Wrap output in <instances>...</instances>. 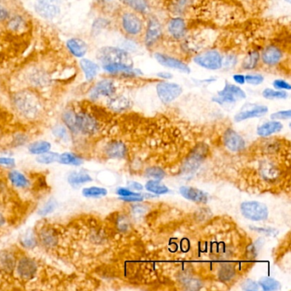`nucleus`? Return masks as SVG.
<instances>
[{
    "label": "nucleus",
    "instance_id": "43",
    "mask_svg": "<svg viewBox=\"0 0 291 291\" xmlns=\"http://www.w3.org/2000/svg\"><path fill=\"white\" fill-rule=\"evenodd\" d=\"M59 154L53 152H46L39 155L37 157L38 163H42V164H51V163L57 161L58 160Z\"/></svg>",
    "mask_w": 291,
    "mask_h": 291
},
{
    "label": "nucleus",
    "instance_id": "59",
    "mask_svg": "<svg viewBox=\"0 0 291 291\" xmlns=\"http://www.w3.org/2000/svg\"><path fill=\"white\" fill-rule=\"evenodd\" d=\"M130 186L134 190H141L143 189V185L138 183V182H132L131 184H130Z\"/></svg>",
    "mask_w": 291,
    "mask_h": 291
},
{
    "label": "nucleus",
    "instance_id": "46",
    "mask_svg": "<svg viewBox=\"0 0 291 291\" xmlns=\"http://www.w3.org/2000/svg\"><path fill=\"white\" fill-rule=\"evenodd\" d=\"M273 88L280 91H290V84L284 79H276L273 81Z\"/></svg>",
    "mask_w": 291,
    "mask_h": 291
},
{
    "label": "nucleus",
    "instance_id": "39",
    "mask_svg": "<svg viewBox=\"0 0 291 291\" xmlns=\"http://www.w3.org/2000/svg\"><path fill=\"white\" fill-rule=\"evenodd\" d=\"M145 188L150 192L155 193V194H158V195H161V194H166V193L169 192L168 187L165 186L164 184H160L159 181H155V180L148 181L147 184L145 185Z\"/></svg>",
    "mask_w": 291,
    "mask_h": 291
},
{
    "label": "nucleus",
    "instance_id": "50",
    "mask_svg": "<svg viewBox=\"0 0 291 291\" xmlns=\"http://www.w3.org/2000/svg\"><path fill=\"white\" fill-rule=\"evenodd\" d=\"M242 288L244 290L247 291H256L259 288V286L254 281L250 280V279H247V280L243 282L242 284Z\"/></svg>",
    "mask_w": 291,
    "mask_h": 291
},
{
    "label": "nucleus",
    "instance_id": "54",
    "mask_svg": "<svg viewBox=\"0 0 291 291\" xmlns=\"http://www.w3.org/2000/svg\"><path fill=\"white\" fill-rule=\"evenodd\" d=\"M155 76L161 80H170L174 78V75L169 71H160L156 73Z\"/></svg>",
    "mask_w": 291,
    "mask_h": 291
},
{
    "label": "nucleus",
    "instance_id": "49",
    "mask_svg": "<svg viewBox=\"0 0 291 291\" xmlns=\"http://www.w3.org/2000/svg\"><path fill=\"white\" fill-rule=\"evenodd\" d=\"M290 117L291 111L289 110H281L278 112L273 113V115H271V119L273 120H286Z\"/></svg>",
    "mask_w": 291,
    "mask_h": 291
},
{
    "label": "nucleus",
    "instance_id": "32",
    "mask_svg": "<svg viewBox=\"0 0 291 291\" xmlns=\"http://www.w3.org/2000/svg\"><path fill=\"white\" fill-rule=\"evenodd\" d=\"M194 0H174L171 4V11L175 16H180L192 5Z\"/></svg>",
    "mask_w": 291,
    "mask_h": 291
},
{
    "label": "nucleus",
    "instance_id": "61",
    "mask_svg": "<svg viewBox=\"0 0 291 291\" xmlns=\"http://www.w3.org/2000/svg\"><path fill=\"white\" fill-rule=\"evenodd\" d=\"M99 2H101V3H109V2H111L112 0H98Z\"/></svg>",
    "mask_w": 291,
    "mask_h": 291
},
{
    "label": "nucleus",
    "instance_id": "9",
    "mask_svg": "<svg viewBox=\"0 0 291 291\" xmlns=\"http://www.w3.org/2000/svg\"><path fill=\"white\" fill-rule=\"evenodd\" d=\"M36 13L46 20H53L61 14V0H36L35 4Z\"/></svg>",
    "mask_w": 291,
    "mask_h": 291
},
{
    "label": "nucleus",
    "instance_id": "41",
    "mask_svg": "<svg viewBox=\"0 0 291 291\" xmlns=\"http://www.w3.org/2000/svg\"><path fill=\"white\" fill-rule=\"evenodd\" d=\"M238 57L235 54H228L227 56H223V62L222 68L224 70H232L238 64Z\"/></svg>",
    "mask_w": 291,
    "mask_h": 291
},
{
    "label": "nucleus",
    "instance_id": "19",
    "mask_svg": "<svg viewBox=\"0 0 291 291\" xmlns=\"http://www.w3.org/2000/svg\"><path fill=\"white\" fill-rule=\"evenodd\" d=\"M6 27L9 31L13 34H22L25 32L28 27V22L24 16L16 14L11 15L8 20L6 21Z\"/></svg>",
    "mask_w": 291,
    "mask_h": 291
},
{
    "label": "nucleus",
    "instance_id": "21",
    "mask_svg": "<svg viewBox=\"0 0 291 291\" xmlns=\"http://www.w3.org/2000/svg\"><path fill=\"white\" fill-rule=\"evenodd\" d=\"M80 69L84 73L85 78L87 81H92L99 75L100 71V66L99 63L91 61L90 59L81 58L80 61Z\"/></svg>",
    "mask_w": 291,
    "mask_h": 291
},
{
    "label": "nucleus",
    "instance_id": "16",
    "mask_svg": "<svg viewBox=\"0 0 291 291\" xmlns=\"http://www.w3.org/2000/svg\"><path fill=\"white\" fill-rule=\"evenodd\" d=\"M17 273L21 278L29 280L35 278L38 271L36 262L28 257H23L17 263Z\"/></svg>",
    "mask_w": 291,
    "mask_h": 291
},
{
    "label": "nucleus",
    "instance_id": "40",
    "mask_svg": "<svg viewBox=\"0 0 291 291\" xmlns=\"http://www.w3.org/2000/svg\"><path fill=\"white\" fill-rule=\"evenodd\" d=\"M260 285L266 291L277 290L280 287L278 281L271 278H263L259 281Z\"/></svg>",
    "mask_w": 291,
    "mask_h": 291
},
{
    "label": "nucleus",
    "instance_id": "4",
    "mask_svg": "<svg viewBox=\"0 0 291 291\" xmlns=\"http://www.w3.org/2000/svg\"><path fill=\"white\" fill-rule=\"evenodd\" d=\"M142 36L146 48H153L160 42L163 39V27L157 16H150L148 17Z\"/></svg>",
    "mask_w": 291,
    "mask_h": 291
},
{
    "label": "nucleus",
    "instance_id": "28",
    "mask_svg": "<svg viewBox=\"0 0 291 291\" xmlns=\"http://www.w3.org/2000/svg\"><path fill=\"white\" fill-rule=\"evenodd\" d=\"M40 242L43 243L44 246L47 248H52L56 246L58 241V238L56 234V232H54L52 229L50 228H44L40 231Z\"/></svg>",
    "mask_w": 291,
    "mask_h": 291
},
{
    "label": "nucleus",
    "instance_id": "36",
    "mask_svg": "<svg viewBox=\"0 0 291 291\" xmlns=\"http://www.w3.org/2000/svg\"><path fill=\"white\" fill-rule=\"evenodd\" d=\"M62 120H63L65 126H67L70 131L74 134H78L76 121H75V111L72 110H66L62 115Z\"/></svg>",
    "mask_w": 291,
    "mask_h": 291
},
{
    "label": "nucleus",
    "instance_id": "31",
    "mask_svg": "<svg viewBox=\"0 0 291 291\" xmlns=\"http://www.w3.org/2000/svg\"><path fill=\"white\" fill-rule=\"evenodd\" d=\"M57 161L65 165L80 166L83 163V160L75 153L65 152L59 155Z\"/></svg>",
    "mask_w": 291,
    "mask_h": 291
},
{
    "label": "nucleus",
    "instance_id": "7",
    "mask_svg": "<svg viewBox=\"0 0 291 291\" xmlns=\"http://www.w3.org/2000/svg\"><path fill=\"white\" fill-rule=\"evenodd\" d=\"M156 93L160 101L169 104L176 100L183 93V88L178 83L170 80H160L155 86Z\"/></svg>",
    "mask_w": 291,
    "mask_h": 291
},
{
    "label": "nucleus",
    "instance_id": "1",
    "mask_svg": "<svg viewBox=\"0 0 291 291\" xmlns=\"http://www.w3.org/2000/svg\"><path fill=\"white\" fill-rule=\"evenodd\" d=\"M14 107L21 115L27 118H35L42 110V103L40 98L32 90H22L14 94Z\"/></svg>",
    "mask_w": 291,
    "mask_h": 291
},
{
    "label": "nucleus",
    "instance_id": "33",
    "mask_svg": "<svg viewBox=\"0 0 291 291\" xmlns=\"http://www.w3.org/2000/svg\"><path fill=\"white\" fill-rule=\"evenodd\" d=\"M9 179L15 186L18 188H26L29 184V181L24 174L18 171H11L9 174Z\"/></svg>",
    "mask_w": 291,
    "mask_h": 291
},
{
    "label": "nucleus",
    "instance_id": "62",
    "mask_svg": "<svg viewBox=\"0 0 291 291\" xmlns=\"http://www.w3.org/2000/svg\"><path fill=\"white\" fill-rule=\"evenodd\" d=\"M284 1H285L286 3L288 4H290L291 2V0H284Z\"/></svg>",
    "mask_w": 291,
    "mask_h": 291
},
{
    "label": "nucleus",
    "instance_id": "37",
    "mask_svg": "<svg viewBox=\"0 0 291 291\" xmlns=\"http://www.w3.org/2000/svg\"><path fill=\"white\" fill-rule=\"evenodd\" d=\"M262 96L266 99L276 100V99H286L288 98V94L286 91H280L274 88H266L262 91Z\"/></svg>",
    "mask_w": 291,
    "mask_h": 291
},
{
    "label": "nucleus",
    "instance_id": "23",
    "mask_svg": "<svg viewBox=\"0 0 291 291\" xmlns=\"http://www.w3.org/2000/svg\"><path fill=\"white\" fill-rule=\"evenodd\" d=\"M122 3L128 10L141 16L150 13V6L149 0H122Z\"/></svg>",
    "mask_w": 291,
    "mask_h": 291
},
{
    "label": "nucleus",
    "instance_id": "12",
    "mask_svg": "<svg viewBox=\"0 0 291 291\" xmlns=\"http://www.w3.org/2000/svg\"><path fill=\"white\" fill-rule=\"evenodd\" d=\"M75 121L78 133L80 132L85 135H91L96 134L99 130L98 120L91 114L86 111L75 112Z\"/></svg>",
    "mask_w": 291,
    "mask_h": 291
},
{
    "label": "nucleus",
    "instance_id": "34",
    "mask_svg": "<svg viewBox=\"0 0 291 291\" xmlns=\"http://www.w3.org/2000/svg\"><path fill=\"white\" fill-rule=\"evenodd\" d=\"M51 144L49 142L38 141L30 144L28 150L34 155H41L51 150Z\"/></svg>",
    "mask_w": 291,
    "mask_h": 291
},
{
    "label": "nucleus",
    "instance_id": "22",
    "mask_svg": "<svg viewBox=\"0 0 291 291\" xmlns=\"http://www.w3.org/2000/svg\"><path fill=\"white\" fill-rule=\"evenodd\" d=\"M181 195L188 200L193 201L196 203H206L208 202V195L203 190H198L193 187L183 186L179 190Z\"/></svg>",
    "mask_w": 291,
    "mask_h": 291
},
{
    "label": "nucleus",
    "instance_id": "15",
    "mask_svg": "<svg viewBox=\"0 0 291 291\" xmlns=\"http://www.w3.org/2000/svg\"><path fill=\"white\" fill-rule=\"evenodd\" d=\"M167 31L169 36L174 40H183L187 34V24L185 20L180 16L172 17L167 24Z\"/></svg>",
    "mask_w": 291,
    "mask_h": 291
},
{
    "label": "nucleus",
    "instance_id": "10",
    "mask_svg": "<svg viewBox=\"0 0 291 291\" xmlns=\"http://www.w3.org/2000/svg\"><path fill=\"white\" fill-rule=\"evenodd\" d=\"M241 212L245 218L254 221L265 220L268 217L267 206L259 202H245L242 203Z\"/></svg>",
    "mask_w": 291,
    "mask_h": 291
},
{
    "label": "nucleus",
    "instance_id": "53",
    "mask_svg": "<svg viewBox=\"0 0 291 291\" xmlns=\"http://www.w3.org/2000/svg\"><path fill=\"white\" fill-rule=\"evenodd\" d=\"M233 80L234 83H236L238 86H243L246 84V78L244 74H241V73L234 74L233 75Z\"/></svg>",
    "mask_w": 291,
    "mask_h": 291
},
{
    "label": "nucleus",
    "instance_id": "25",
    "mask_svg": "<svg viewBox=\"0 0 291 291\" xmlns=\"http://www.w3.org/2000/svg\"><path fill=\"white\" fill-rule=\"evenodd\" d=\"M126 152V145L120 141L111 142L105 148V153L110 158L125 157Z\"/></svg>",
    "mask_w": 291,
    "mask_h": 291
},
{
    "label": "nucleus",
    "instance_id": "30",
    "mask_svg": "<svg viewBox=\"0 0 291 291\" xmlns=\"http://www.w3.org/2000/svg\"><path fill=\"white\" fill-rule=\"evenodd\" d=\"M69 183L73 186H79L80 184H86L91 181V177L84 172H73L68 178Z\"/></svg>",
    "mask_w": 291,
    "mask_h": 291
},
{
    "label": "nucleus",
    "instance_id": "48",
    "mask_svg": "<svg viewBox=\"0 0 291 291\" xmlns=\"http://www.w3.org/2000/svg\"><path fill=\"white\" fill-rule=\"evenodd\" d=\"M146 174H148L147 176L156 179H161L165 177V173L159 168H150L146 170Z\"/></svg>",
    "mask_w": 291,
    "mask_h": 291
},
{
    "label": "nucleus",
    "instance_id": "6",
    "mask_svg": "<svg viewBox=\"0 0 291 291\" xmlns=\"http://www.w3.org/2000/svg\"><path fill=\"white\" fill-rule=\"evenodd\" d=\"M193 61L203 70L217 71L221 70L223 56L218 50H208L198 53L193 57Z\"/></svg>",
    "mask_w": 291,
    "mask_h": 291
},
{
    "label": "nucleus",
    "instance_id": "20",
    "mask_svg": "<svg viewBox=\"0 0 291 291\" xmlns=\"http://www.w3.org/2000/svg\"><path fill=\"white\" fill-rule=\"evenodd\" d=\"M267 112L268 108L265 105H252L251 108L243 110L238 113V115H236L235 120L237 122H239L251 118L261 117L266 115Z\"/></svg>",
    "mask_w": 291,
    "mask_h": 291
},
{
    "label": "nucleus",
    "instance_id": "14",
    "mask_svg": "<svg viewBox=\"0 0 291 291\" xmlns=\"http://www.w3.org/2000/svg\"><path fill=\"white\" fill-rule=\"evenodd\" d=\"M27 80L31 86L36 88H44L51 82V75L43 68H34L28 70Z\"/></svg>",
    "mask_w": 291,
    "mask_h": 291
},
{
    "label": "nucleus",
    "instance_id": "29",
    "mask_svg": "<svg viewBox=\"0 0 291 291\" xmlns=\"http://www.w3.org/2000/svg\"><path fill=\"white\" fill-rule=\"evenodd\" d=\"M16 267V258L13 254L9 251H3L0 254V268L6 272L11 273Z\"/></svg>",
    "mask_w": 291,
    "mask_h": 291
},
{
    "label": "nucleus",
    "instance_id": "24",
    "mask_svg": "<svg viewBox=\"0 0 291 291\" xmlns=\"http://www.w3.org/2000/svg\"><path fill=\"white\" fill-rule=\"evenodd\" d=\"M261 62V52L256 50L248 51L242 61V68L245 71H252L257 69Z\"/></svg>",
    "mask_w": 291,
    "mask_h": 291
},
{
    "label": "nucleus",
    "instance_id": "8",
    "mask_svg": "<svg viewBox=\"0 0 291 291\" xmlns=\"http://www.w3.org/2000/svg\"><path fill=\"white\" fill-rule=\"evenodd\" d=\"M154 58L159 64L166 69L175 70V71L185 74V75H190L191 73L190 66L176 56H171L169 54L163 53V52H155Z\"/></svg>",
    "mask_w": 291,
    "mask_h": 291
},
{
    "label": "nucleus",
    "instance_id": "18",
    "mask_svg": "<svg viewBox=\"0 0 291 291\" xmlns=\"http://www.w3.org/2000/svg\"><path fill=\"white\" fill-rule=\"evenodd\" d=\"M68 50L73 56L77 58H83L88 51V45L85 40L79 38H71L66 43Z\"/></svg>",
    "mask_w": 291,
    "mask_h": 291
},
{
    "label": "nucleus",
    "instance_id": "27",
    "mask_svg": "<svg viewBox=\"0 0 291 291\" xmlns=\"http://www.w3.org/2000/svg\"><path fill=\"white\" fill-rule=\"evenodd\" d=\"M283 129V124L279 121H268L260 126L257 130V134L260 136L267 137L280 132Z\"/></svg>",
    "mask_w": 291,
    "mask_h": 291
},
{
    "label": "nucleus",
    "instance_id": "5",
    "mask_svg": "<svg viewBox=\"0 0 291 291\" xmlns=\"http://www.w3.org/2000/svg\"><path fill=\"white\" fill-rule=\"evenodd\" d=\"M245 91L237 84L225 81L224 87L217 92V96L212 99V101L220 105H234L236 102L245 99Z\"/></svg>",
    "mask_w": 291,
    "mask_h": 291
},
{
    "label": "nucleus",
    "instance_id": "3",
    "mask_svg": "<svg viewBox=\"0 0 291 291\" xmlns=\"http://www.w3.org/2000/svg\"><path fill=\"white\" fill-rule=\"evenodd\" d=\"M96 59L101 65L105 63H126L134 66L132 54L120 46L102 47L98 51Z\"/></svg>",
    "mask_w": 291,
    "mask_h": 291
},
{
    "label": "nucleus",
    "instance_id": "11",
    "mask_svg": "<svg viewBox=\"0 0 291 291\" xmlns=\"http://www.w3.org/2000/svg\"><path fill=\"white\" fill-rule=\"evenodd\" d=\"M116 90L117 87L115 80L110 78H105L99 80L94 85L90 91L89 98L93 101L100 98H110L115 95Z\"/></svg>",
    "mask_w": 291,
    "mask_h": 291
},
{
    "label": "nucleus",
    "instance_id": "38",
    "mask_svg": "<svg viewBox=\"0 0 291 291\" xmlns=\"http://www.w3.org/2000/svg\"><path fill=\"white\" fill-rule=\"evenodd\" d=\"M107 190L102 187H87L82 190L83 196L86 198H101L107 195Z\"/></svg>",
    "mask_w": 291,
    "mask_h": 291
},
{
    "label": "nucleus",
    "instance_id": "57",
    "mask_svg": "<svg viewBox=\"0 0 291 291\" xmlns=\"http://www.w3.org/2000/svg\"><path fill=\"white\" fill-rule=\"evenodd\" d=\"M117 194L121 198H126L130 196L135 195L136 193L133 192L131 190H127L126 188H119L117 190Z\"/></svg>",
    "mask_w": 291,
    "mask_h": 291
},
{
    "label": "nucleus",
    "instance_id": "45",
    "mask_svg": "<svg viewBox=\"0 0 291 291\" xmlns=\"http://www.w3.org/2000/svg\"><path fill=\"white\" fill-rule=\"evenodd\" d=\"M135 40L136 39L126 37L125 40H123V42L120 45V47L125 49L126 51H128L130 53H132L133 51H136L138 50V45L135 42Z\"/></svg>",
    "mask_w": 291,
    "mask_h": 291
},
{
    "label": "nucleus",
    "instance_id": "60",
    "mask_svg": "<svg viewBox=\"0 0 291 291\" xmlns=\"http://www.w3.org/2000/svg\"><path fill=\"white\" fill-rule=\"evenodd\" d=\"M5 223H6V218L4 217L3 214H0V227L4 225Z\"/></svg>",
    "mask_w": 291,
    "mask_h": 291
},
{
    "label": "nucleus",
    "instance_id": "42",
    "mask_svg": "<svg viewBox=\"0 0 291 291\" xmlns=\"http://www.w3.org/2000/svg\"><path fill=\"white\" fill-rule=\"evenodd\" d=\"M246 83L251 86H260L264 82L265 77L262 74L250 73L245 75Z\"/></svg>",
    "mask_w": 291,
    "mask_h": 291
},
{
    "label": "nucleus",
    "instance_id": "44",
    "mask_svg": "<svg viewBox=\"0 0 291 291\" xmlns=\"http://www.w3.org/2000/svg\"><path fill=\"white\" fill-rule=\"evenodd\" d=\"M52 132H53L54 135L61 140L67 141L68 139H69V133H68L66 126H63V125H56Z\"/></svg>",
    "mask_w": 291,
    "mask_h": 291
},
{
    "label": "nucleus",
    "instance_id": "47",
    "mask_svg": "<svg viewBox=\"0 0 291 291\" xmlns=\"http://www.w3.org/2000/svg\"><path fill=\"white\" fill-rule=\"evenodd\" d=\"M56 202L53 199H51L49 200L47 203L45 204L43 208L40 209V211L39 212V214L41 215V216H46L48 215L49 214H51L52 212L56 209Z\"/></svg>",
    "mask_w": 291,
    "mask_h": 291
},
{
    "label": "nucleus",
    "instance_id": "26",
    "mask_svg": "<svg viewBox=\"0 0 291 291\" xmlns=\"http://www.w3.org/2000/svg\"><path fill=\"white\" fill-rule=\"evenodd\" d=\"M108 106L110 110H114L115 112H121L123 110H126L130 106V101L126 96H117V95H113L112 96L109 98L107 103Z\"/></svg>",
    "mask_w": 291,
    "mask_h": 291
},
{
    "label": "nucleus",
    "instance_id": "56",
    "mask_svg": "<svg viewBox=\"0 0 291 291\" xmlns=\"http://www.w3.org/2000/svg\"><path fill=\"white\" fill-rule=\"evenodd\" d=\"M144 198L140 194L136 193L135 195L126 197V198H121V200L126 201V202H141Z\"/></svg>",
    "mask_w": 291,
    "mask_h": 291
},
{
    "label": "nucleus",
    "instance_id": "51",
    "mask_svg": "<svg viewBox=\"0 0 291 291\" xmlns=\"http://www.w3.org/2000/svg\"><path fill=\"white\" fill-rule=\"evenodd\" d=\"M22 245L26 247L27 248H35V246H36V239L34 238V236L29 235V236H26L25 238H23L22 241Z\"/></svg>",
    "mask_w": 291,
    "mask_h": 291
},
{
    "label": "nucleus",
    "instance_id": "55",
    "mask_svg": "<svg viewBox=\"0 0 291 291\" xmlns=\"http://www.w3.org/2000/svg\"><path fill=\"white\" fill-rule=\"evenodd\" d=\"M251 229H254V231H256L258 233H265L266 235H273L275 236L278 232L273 229H263V228H259V227H251Z\"/></svg>",
    "mask_w": 291,
    "mask_h": 291
},
{
    "label": "nucleus",
    "instance_id": "17",
    "mask_svg": "<svg viewBox=\"0 0 291 291\" xmlns=\"http://www.w3.org/2000/svg\"><path fill=\"white\" fill-rule=\"evenodd\" d=\"M224 144L229 150L234 152H238L243 150L245 147V142L243 140V138L235 131L232 129H228L224 133L223 137Z\"/></svg>",
    "mask_w": 291,
    "mask_h": 291
},
{
    "label": "nucleus",
    "instance_id": "35",
    "mask_svg": "<svg viewBox=\"0 0 291 291\" xmlns=\"http://www.w3.org/2000/svg\"><path fill=\"white\" fill-rule=\"evenodd\" d=\"M110 22L107 18L105 17H99L94 20L93 23L91 25V34L92 36H98L101 34L103 30L107 28L110 26Z\"/></svg>",
    "mask_w": 291,
    "mask_h": 291
},
{
    "label": "nucleus",
    "instance_id": "13",
    "mask_svg": "<svg viewBox=\"0 0 291 291\" xmlns=\"http://www.w3.org/2000/svg\"><path fill=\"white\" fill-rule=\"evenodd\" d=\"M283 49L276 45H268L261 52V61L267 67H277L284 60Z\"/></svg>",
    "mask_w": 291,
    "mask_h": 291
},
{
    "label": "nucleus",
    "instance_id": "58",
    "mask_svg": "<svg viewBox=\"0 0 291 291\" xmlns=\"http://www.w3.org/2000/svg\"><path fill=\"white\" fill-rule=\"evenodd\" d=\"M0 165L12 167V166L15 165V160L12 158L0 157Z\"/></svg>",
    "mask_w": 291,
    "mask_h": 291
},
{
    "label": "nucleus",
    "instance_id": "52",
    "mask_svg": "<svg viewBox=\"0 0 291 291\" xmlns=\"http://www.w3.org/2000/svg\"><path fill=\"white\" fill-rule=\"evenodd\" d=\"M11 12L6 6H2L0 4V23L1 22H6L8 20L9 17L11 16Z\"/></svg>",
    "mask_w": 291,
    "mask_h": 291
},
{
    "label": "nucleus",
    "instance_id": "2",
    "mask_svg": "<svg viewBox=\"0 0 291 291\" xmlns=\"http://www.w3.org/2000/svg\"><path fill=\"white\" fill-rule=\"evenodd\" d=\"M120 28L126 37L138 39L141 37L144 33L145 22L141 15L130 11L125 10L120 14Z\"/></svg>",
    "mask_w": 291,
    "mask_h": 291
}]
</instances>
